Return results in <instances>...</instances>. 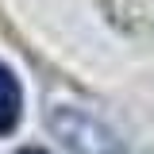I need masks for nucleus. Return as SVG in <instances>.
Returning <instances> with one entry per match:
<instances>
[{
    "mask_svg": "<svg viewBox=\"0 0 154 154\" xmlns=\"http://www.w3.org/2000/svg\"><path fill=\"white\" fill-rule=\"evenodd\" d=\"M16 154H46V150H16Z\"/></svg>",
    "mask_w": 154,
    "mask_h": 154,
    "instance_id": "7ed1b4c3",
    "label": "nucleus"
},
{
    "mask_svg": "<svg viewBox=\"0 0 154 154\" xmlns=\"http://www.w3.org/2000/svg\"><path fill=\"white\" fill-rule=\"evenodd\" d=\"M19 104H23V96H19V81L12 77V69H8V66H0V135L16 127Z\"/></svg>",
    "mask_w": 154,
    "mask_h": 154,
    "instance_id": "f03ea898",
    "label": "nucleus"
},
{
    "mask_svg": "<svg viewBox=\"0 0 154 154\" xmlns=\"http://www.w3.org/2000/svg\"><path fill=\"white\" fill-rule=\"evenodd\" d=\"M50 123H54V131L66 139V146L73 154H119L116 139L96 123L93 116L77 112V108H54Z\"/></svg>",
    "mask_w": 154,
    "mask_h": 154,
    "instance_id": "f257e3e1",
    "label": "nucleus"
}]
</instances>
